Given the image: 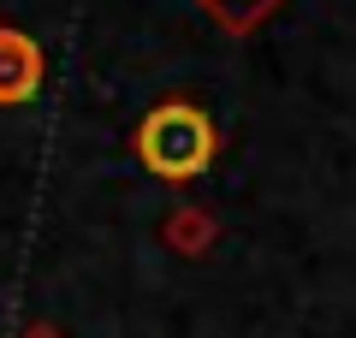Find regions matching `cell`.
<instances>
[{"instance_id": "7a4b0ae2", "label": "cell", "mask_w": 356, "mask_h": 338, "mask_svg": "<svg viewBox=\"0 0 356 338\" xmlns=\"http://www.w3.org/2000/svg\"><path fill=\"white\" fill-rule=\"evenodd\" d=\"M42 89V48L24 30L0 24V107H18Z\"/></svg>"}, {"instance_id": "6da1fadb", "label": "cell", "mask_w": 356, "mask_h": 338, "mask_svg": "<svg viewBox=\"0 0 356 338\" xmlns=\"http://www.w3.org/2000/svg\"><path fill=\"white\" fill-rule=\"evenodd\" d=\"M214 154H220L214 119L196 101H161L137 125V161L161 184H191V178H202L214 166Z\"/></svg>"}, {"instance_id": "277c9868", "label": "cell", "mask_w": 356, "mask_h": 338, "mask_svg": "<svg viewBox=\"0 0 356 338\" xmlns=\"http://www.w3.org/2000/svg\"><path fill=\"white\" fill-rule=\"evenodd\" d=\"M24 338H60V332H54V326H30Z\"/></svg>"}, {"instance_id": "3957f363", "label": "cell", "mask_w": 356, "mask_h": 338, "mask_svg": "<svg viewBox=\"0 0 356 338\" xmlns=\"http://www.w3.org/2000/svg\"><path fill=\"white\" fill-rule=\"evenodd\" d=\"M196 6H202L214 24H226L232 36H243V30H255L273 6H280V0H196Z\"/></svg>"}]
</instances>
